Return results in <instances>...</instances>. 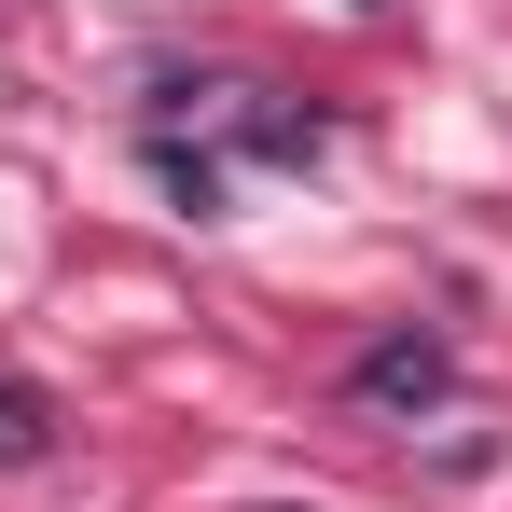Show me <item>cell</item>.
Wrapping results in <instances>:
<instances>
[{
  "label": "cell",
  "mask_w": 512,
  "mask_h": 512,
  "mask_svg": "<svg viewBox=\"0 0 512 512\" xmlns=\"http://www.w3.org/2000/svg\"><path fill=\"white\" fill-rule=\"evenodd\" d=\"M222 125H236L250 167H319V153H333L319 111H291V97H263V84H222Z\"/></svg>",
  "instance_id": "2"
},
{
  "label": "cell",
  "mask_w": 512,
  "mask_h": 512,
  "mask_svg": "<svg viewBox=\"0 0 512 512\" xmlns=\"http://www.w3.org/2000/svg\"><path fill=\"white\" fill-rule=\"evenodd\" d=\"M28 457H56V388L42 374H0V471H28Z\"/></svg>",
  "instance_id": "4"
},
{
  "label": "cell",
  "mask_w": 512,
  "mask_h": 512,
  "mask_svg": "<svg viewBox=\"0 0 512 512\" xmlns=\"http://www.w3.org/2000/svg\"><path fill=\"white\" fill-rule=\"evenodd\" d=\"M139 153H153V180H167L194 222H222V208H236V167H222V153H194V139H139Z\"/></svg>",
  "instance_id": "3"
},
{
  "label": "cell",
  "mask_w": 512,
  "mask_h": 512,
  "mask_svg": "<svg viewBox=\"0 0 512 512\" xmlns=\"http://www.w3.org/2000/svg\"><path fill=\"white\" fill-rule=\"evenodd\" d=\"M346 402H360V416H443V402H457V346L443 333H416V319H402V333H374L360 346V360H346Z\"/></svg>",
  "instance_id": "1"
}]
</instances>
